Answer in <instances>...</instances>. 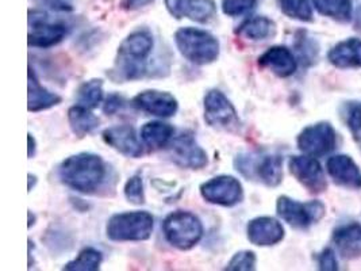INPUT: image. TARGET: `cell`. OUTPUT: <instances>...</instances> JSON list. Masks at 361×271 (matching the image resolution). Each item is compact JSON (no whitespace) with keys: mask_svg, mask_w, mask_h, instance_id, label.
Here are the masks:
<instances>
[{"mask_svg":"<svg viewBox=\"0 0 361 271\" xmlns=\"http://www.w3.org/2000/svg\"><path fill=\"white\" fill-rule=\"evenodd\" d=\"M153 47L154 40L148 29H138L129 34L118 47L110 78L115 80V83H125L144 78Z\"/></svg>","mask_w":361,"mask_h":271,"instance_id":"6da1fadb","label":"cell"},{"mask_svg":"<svg viewBox=\"0 0 361 271\" xmlns=\"http://www.w3.org/2000/svg\"><path fill=\"white\" fill-rule=\"evenodd\" d=\"M107 176L103 159L95 153L72 155L59 167V178L63 185L82 193L92 194L102 186Z\"/></svg>","mask_w":361,"mask_h":271,"instance_id":"7a4b0ae2","label":"cell"},{"mask_svg":"<svg viewBox=\"0 0 361 271\" xmlns=\"http://www.w3.org/2000/svg\"><path fill=\"white\" fill-rule=\"evenodd\" d=\"M175 44L184 59L195 66L214 63L221 51L219 41L213 34L195 28H181L175 33Z\"/></svg>","mask_w":361,"mask_h":271,"instance_id":"3957f363","label":"cell"},{"mask_svg":"<svg viewBox=\"0 0 361 271\" xmlns=\"http://www.w3.org/2000/svg\"><path fill=\"white\" fill-rule=\"evenodd\" d=\"M153 216L145 210L116 213L106 225V235L113 241H145L152 236Z\"/></svg>","mask_w":361,"mask_h":271,"instance_id":"277c9868","label":"cell"},{"mask_svg":"<svg viewBox=\"0 0 361 271\" xmlns=\"http://www.w3.org/2000/svg\"><path fill=\"white\" fill-rule=\"evenodd\" d=\"M163 232L171 246L180 251H188L203 236V225L194 213L176 210L165 217Z\"/></svg>","mask_w":361,"mask_h":271,"instance_id":"5b68a950","label":"cell"},{"mask_svg":"<svg viewBox=\"0 0 361 271\" xmlns=\"http://www.w3.org/2000/svg\"><path fill=\"white\" fill-rule=\"evenodd\" d=\"M204 121L209 126L225 132L241 129V121L234 104L219 90H212L204 97Z\"/></svg>","mask_w":361,"mask_h":271,"instance_id":"8992f818","label":"cell"},{"mask_svg":"<svg viewBox=\"0 0 361 271\" xmlns=\"http://www.w3.org/2000/svg\"><path fill=\"white\" fill-rule=\"evenodd\" d=\"M276 212L281 220L296 229H307L312 224L322 220L326 207L321 201L298 203L287 195H281L276 203Z\"/></svg>","mask_w":361,"mask_h":271,"instance_id":"52a82bcc","label":"cell"},{"mask_svg":"<svg viewBox=\"0 0 361 271\" xmlns=\"http://www.w3.org/2000/svg\"><path fill=\"white\" fill-rule=\"evenodd\" d=\"M168 147L171 160L181 169H200L209 163L207 153L197 144L192 132L184 131L175 136Z\"/></svg>","mask_w":361,"mask_h":271,"instance_id":"ba28073f","label":"cell"},{"mask_svg":"<svg viewBox=\"0 0 361 271\" xmlns=\"http://www.w3.org/2000/svg\"><path fill=\"white\" fill-rule=\"evenodd\" d=\"M200 195L206 203L231 207L244 200V188L237 178L218 175L200 185Z\"/></svg>","mask_w":361,"mask_h":271,"instance_id":"9c48e42d","label":"cell"},{"mask_svg":"<svg viewBox=\"0 0 361 271\" xmlns=\"http://www.w3.org/2000/svg\"><path fill=\"white\" fill-rule=\"evenodd\" d=\"M66 26L61 23H50L48 14L44 11H29V35L27 44L30 48L48 49L60 44L66 38Z\"/></svg>","mask_w":361,"mask_h":271,"instance_id":"30bf717a","label":"cell"},{"mask_svg":"<svg viewBox=\"0 0 361 271\" xmlns=\"http://www.w3.org/2000/svg\"><path fill=\"white\" fill-rule=\"evenodd\" d=\"M337 136L329 122H319L305 128L298 136V148L312 157H321L336 148Z\"/></svg>","mask_w":361,"mask_h":271,"instance_id":"8fae6325","label":"cell"},{"mask_svg":"<svg viewBox=\"0 0 361 271\" xmlns=\"http://www.w3.org/2000/svg\"><path fill=\"white\" fill-rule=\"evenodd\" d=\"M288 167L296 181L312 194H321L328 188L325 172L315 157L309 155L293 156Z\"/></svg>","mask_w":361,"mask_h":271,"instance_id":"7c38bea8","label":"cell"},{"mask_svg":"<svg viewBox=\"0 0 361 271\" xmlns=\"http://www.w3.org/2000/svg\"><path fill=\"white\" fill-rule=\"evenodd\" d=\"M132 104L137 110L160 119L173 117L179 109L178 100L172 94L159 90H145L140 92L133 98Z\"/></svg>","mask_w":361,"mask_h":271,"instance_id":"4fadbf2b","label":"cell"},{"mask_svg":"<svg viewBox=\"0 0 361 271\" xmlns=\"http://www.w3.org/2000/svg\"><path fill=\"white\" fill-rule=\"evenodd\" d=\"M103 141L115 150L116 152L137 159L142 155V145L135 135L134 128L130 125H118L103 131Z\"/></svg>","mask_w":361,"mask_h":271,"instance_id":"5bb4252c","label":"cell"},{"mask_svg":"<svg viewBox=\"0 0 361 271\" xmlns=\"http://www.w3.org/2000/svg\"><path fill=\"white\" fill-rule=\"evenodd\" d=\"M165 4L172 17H185L197 23H207L216 14L214 0H165Z\"/></svg>","mask_w":361,"mask_h":271,"instance_id":"9a60e30c","label":"cell"},{"mask_svg":"<svg viewBox=\"0 0 361 271\" xmlns=\"http://www.w3.org/2000/svg\"><path fill=\"white\" fill-rule=\"evenodd\" d=\"M247 239L259 247H269L284 239V228L279 221L269 216H262L249 221L247 227Z\"/></svg>","mask_w":361,"mask_h":271,"instance_id":"2e32d148","label":"cell"},{"mask_svg":"<svg viewBox=\"0 0 361 271\" xmlns=\"http://www.w3.org/2000/svg\"><path fill=\"white\" fill-rule=\"evenodd\" d=\"M330 178L340 186L361 188V169L346 155L331 156L326 163Z\"/></svg>","mask_w":361,"mask_h":271,"instance_id":"e0dca14e","label":"cell"},{"mask_svg":"<svg viewBox=\"0 0 361 271\" xmlns=\"http://www.w3.org/2000/svg\"><path fill=\"white\" fill-rule=\"evenodd\" d=\"M259 66L279 78H288L295 73V56L286 47H272L259 57Z\"/></svg>","mask_w":361,"mask_h":271,"instance_id":"ac0fdd59","label":"cell"},{"mask_svg":"<svg viewBox=\"0 0 361 271\" xmlns=\"http://www.w3.org/2000/svg\"><path fill=\"white\" fill-rule=\"evenodd\" d=\"M61 103V97L49 91L39 83L32 67H29V88H27V110L38 113L48 110Z\"/></svg>","mask_w":361,"mask_h":271,"instance_id":"d6986e66","label":"cell"},{"mask_svg":"<svg viewBox=\"0 0 361 271\" xmlns=\"http://www.w3.org/2000/svg\"><path fill=\"white\" fill-rule=\"evenodd\" d=\"M329 61L337 68H361V40L349 38L329 52Z\"/></svg>","mask_w":361,"mask_h":271,"instance_id":"ffe728a7","label":"cell"},{"mask_svg":"<svg viewBox=\"0 0 361 271\" xmlns=\"http://www.w3.org/2000/svg\"><path fill=\"white\" fill-rule=\"evenodd\" d=\"M333 241L345 258L361 254V225L350 222L337 228L333 235Z\"/></svg>","mask_w":361,"mask_h":271,"instance_id":"44dd1931","label":"cell"},{"mask_svg":"<svg viewBox=\"0 0 361 271\" xmlns=\"http://www.w3.org/2000/svg\"><path fill=\"white\" fill-rule=\"evenodd\" d=\"M173 135V126L161 121L147 122L141 129V140L150 150H161L168 147Z\"/></svg>","mask_w":361,"mask_h":271,"instance_id":"7402d4cb","label":"cell"},{"mask_svg":"<svg viewBox=\"0 0 361 271\" xmlns=\"http://www.w3.org/2000/svg\"><path fill=\"white\" fill-rule=\"evenodd\" d=\"M235 34L250 41H264L276 34V25L269 18H249L238 26Z\"/></svg>","mask_w":361,"mask_h":271,"instance_id":"603a6c76","label":"cell"},{"mask_svg":"<svg viewBox=\"0 0 361 271\" xmlns=\"http://www.w3.org/2000/svg\"><path fill=\"white\" fill-rule=\"evenodd\" d=\"M68 122L72 132L79 137L92 133L99 126V119L91 112V109L82 104L72 106L68 110Z\"/></svg>","mask_w":361,"mask_h":271,"instance_id":"cb8c5ba5","label":"cell"},{"mask_svg":"<svg viewBox=\"0 0 361 271\" xmlns=\"http://www.w3.org/2000/svg\"><path fill=\"white\" fill-rule=\"evenodd\" d=\"M256 175L265 186H279L283 181V159L280 156H265L256 164Z\"/></svg>","mask_w":361,"mask_h":271,"instance_id":"d4e9b609","label":"cell"},{"mask_svg":"<svg viewBox=\"0 0 361 271\" xmlns=\"http://www.w3.org/2000/svg\"><path fill=\"white\" fill-rule=\"evenodd\" d=\"M319 14L340 22H348L352 17V0H312Z\"/></svg>","mask_w":361,"mask_h":271,"instance_id":"484cf974","label":"cell"},{"mask_svg":"<svg viewBox=\"0 0 361 271\" xmlns=\"http://www.w3.org/2000/svg\"><path fill=\"white\" fill-rule=\"evenodd\" d=\"M103 255L94 247L82 248L79 255L68 262L63 270L66 271H97L100 269Z\"/></svg>","mask_w":361,"mask_h":271,"instance_id":"4316f807","label":"cell"},{"mask_svg":"<svg viewBox=\"0 0 361 271\" xmlns=\"http://www.w3.org/2000/svg\"><path fill=\"white\" fill-rule=\"evenodd\" d=\"M78 104H82L88 109H97L103 101V82L100 79H91L84 82L79 90L76 97Z\"/></svg>","mask_w":361,"mask_h":271,"instance_id":"83f0119b","label":"cell"},{"mask_svg":"<svg viewBox=\"0 0 361 271\" xmlns=\"http://www.w3.org/2000/svg\"><path fill=\"white\" fill-rule=\"evenodd\" d=\"M281 11L300 22H312V10L309 0H279Z\"/></svg>","mask_w":361,"mask_h":271,"instance_id":"f1b7e54d","label":"cell"},{"mask_svg":"<svg viewBox=\"0 0 361 271\" xmlns=\"http://www.w3.org/2000/svg\"><path fill=\"white\" fill-rule=\"evenodd\" d=\"M345 117L353 140L361 151V102L349 103L345 112Z\"/></svg>","mask_w":361,"mask_h":271,"instance_id":"f546056e","label":"cell"},{"mask_svg":"<svg viewBox=\"0 0 361 271\" xmlns=\"http://www.w3.org/2000/svg\"><path fill=\"white\" fill-rule=\"evenodd\" d=\"M125 197L133 205H144L145 203V190H144V181L140 175H134L129 178L123 188Z\"/></svg>","mask_w":361,"mask_h":271,"instance_id":"4dcf8cb0","label":"cell"},{"mask_svg":"<svg viewBox=\"0 0 361 271\" xmlns=\"http://www.w3.org/2000/svg\"><path fill=\"white\" fill-rule=\"evenodd\" d=\"M256 254L253 251H240L233 255L230 259L226 270L230 271H252L256 269Z\"/></svg>","mask_w":361,"mask_h":271,"instance_id":"1f68e13d","label":"cell"},{"mask_svg":"<svg viewBox=\"0 0 361 271\" xmlns=\"http://www.w3.org/2000/svg\"><path fill=\"white\" fill-rule=\"evenodd\" d=\"M257 0H222V11L228 17H241L253 10Z\"/></svg>","mask_w":361,"mask_h":271,"instance_id":"d6a6232c","label":"cell"},{"mask_svg":"<svg viewBox=\"0 0 361 271\" xmlns=\"http://www.w3.org/2000/svg\"><path fill=\"white\" fill-rule=\"evenodd\" d=\"M318 265H319V270H338V262L331 248H326L319 254Z\"/></svg>","mask_w":361,"mask_h":271,"instance_id":"836d02e7","label":"cell"},{"mask_svg":"<svg viewBox=\"0 0 361 271\" xmlns=\"http://www.w3.org/2000/svg\"><path fill=\"white\" fill-rule=\"evenodd\" d=\"M123 104H125V101H123V98H122L121 95H118V94H110V95L106 98V101H104L103 112H104V114H107V116H113V114H115L116 112H119V110L123 107Z\"/></svg>","mask_w":361,"mask_h":271,"instance_id":"e575fe53","label":"cell"},{"mask_svg":"<svg viewBox=\"0 0 361 271\" xmlns=\"http://www.w3.org/2000/svg\"><path fill=\"white\" fill-rule=\"evenodd\" d=\"M153 0H122V6L128 10H137L141 7L148 6Z\"/></svg>","mask_w":361,"mask_h":271,"instance_id":"d590c367","label":"cell"},{"mask_svg":"<svg viewBox=\"0 0 361 271\" xmlns=\"http://www.w3.org/2000/svg\"><path fill=\"white\" fill-rule=\"evenodd\" d=\"M50 8L53 10H61V11H66V10H71V7L64 3L63 0H48L47 1Z\"/></svg>","mask_w":361,"mask_h":271,"instance_id":"8d00e7d4","label":"cell"},{"mask_svg":"<svg viewBox=\"0 0 361 271\" xmlns=\"http://www.w3.org/2000/svg\"><path fill=\"white\" fill-rule=\"evenodd\" d=\"M27 141H29V151H27V156L29 159H33L35 151H37V144H35V138H34L32 133L27 135Z\"/></svg>","mask_w":361,"mask_h":271,"instance_id":"74e56055","label":"cell"},{"mask_svg":"<svg viewBox=\"0 0 361 271\" xmlns=\"http://www.w3.org/2000/svg\"><path fill=\"white\" fill-rule=\"evenodd\" d=\"M37 183V176L35 175H32V174H29V193L33 190V187L32 185H35Z\"/></svg>","mask_w":361,"mask_h":271,"instance_id":"f35d334b","label":"cell"}]
</instances>
